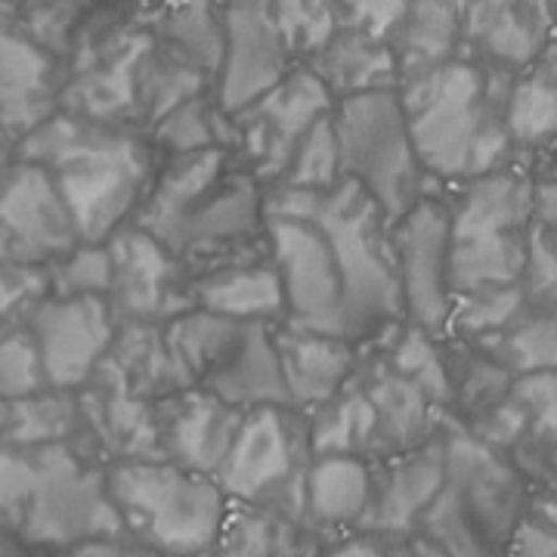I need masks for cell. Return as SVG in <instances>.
I'll list each match as a JSON object with an SVG mask.
<instances>
[{"mask_svg":"<svg viewBox=\"0 0 557 557\" xmlns=\"http://www.w3.org/2000/svg\"><path fill=\"white\" fill-rule=\"evenodd\" d=\"M394 255H397L403 319L428 335H449L453 319V220L443 199H424L412 205L394 223Z\"/></svg>","mask_w":557,"mask_h":557,"instance_id":"9","label":"cell"},{"mask_svg":"<svg viewBox=\"0 0 557 557\" xmlns=\"http://www.w3.org/2000/svg\"><path fill=\"white\" fill-rule=\"evenodd\" d=\"M112 251L109 245H84L81 242L75 251H69L50 267V295L60 298H75V295H100L109 298L112 292Z\"/></svg>","mask_w":557,"mask_h":557,"instance_id":"45","label":"cell"},{"mask_svg":"<svg viewBox=\"0 0 557 557\" xmlns=\"http://www.w3.org/2000/svg\"><path fill=\"white\" fill-rule=\"evenodd\" d=\"M35 458L38 478L20 523L28 542L69 548L84 539L127 533L106 474L87 468L65 443L35 446Z\"/></svg>","mask_w":557,"mask_h":557,"instance_id":"7","label":"cell"},{"mask_svg":"<svg viewBox=\"0 0 557 557\" xmlns=\"http://www.w3.org/2000/svg\"><path fill=\"white\" fill-rule=\"evenodd\" d=\"M199 387L245 412L258 406H292L278 366L273 325L245 322L230 354L220 359L218 369Z\"/></svg>","mask_w":557,"mask_h":557,"instance_id":"24","label":"cell"},{"mask_svg":"<svg viewBox=\"0 0 557 557\" xmlns=\"http://www.w3.org/2000/svg\"><path fill=\"white\" fill-rule=\"evenodd\" d=\"M152 146L174 156H193L205 149H226L233 152V121L214 100V94H205L196 100L183 102L174 112L156 121L149 127Z\"/></svg>","mask_w":557,"mask_h":557,"instance_id":"37","label":"cell"},{"mask_svg":"<svg viewBox=\"0 0 557 557\" xmlns=\"http://www.w3.org/2000/svg\"><path fill=\"white\" fill-rule=\"evenodd\" d=\"M325 557H428L424 552H416L409 545H394V542H384V536H372L366 533L362 539H350L338 548H332Z\"/></svg>","mask_w":557,"mask_h":557,"instance_id":"53","label":"cell"},{"mask_svg":"<svg viewBox=\"0 0 557 557\" xmlns=\"http://www.w3.org/2000/svg\"><path fill=\"white\" fill-rule=\"evenodd\" d=\"M335 109L325 84L298 65L270 94L230 115L233 121V152L245 161V171L258 183L276 186L292 164L304 137Z\"/></svg>","mask_w":557,"mask_h":557,"instance_id":"8","label":"cell"},{"mask_svg":"<svg viewBox=\"0 0 557 557\" xmlns=\"http://www.w3.org/2000/svg\"><path fill=\"white\" fill-rule=\"evenodd\" d=\"M109 359L127 384L152 403L196 387L174 357L159 322H121Z\"/></svg>","mask_w":557,"mask_h":557,"instance_id":"32","label":"cell"},{"mask_svg":"<svg viewBox=\"0 0 557 557\" xmlns=\"http://www.w3.org/2000/svg\"><path fill=\"white\" fill-rule=\"evenodd\" d=\"M341 171L362 186L387 218L397 223L424 199V168L418 161L409 119L397 87L369 90L335 102Z\"/></svg>","mask_w":557,"mask_h":557,"instance_id":"5","label":"cell"},{"mask_svg":"<svg viewBox=\"0 0 557 557\" xmlns=\"http://www.w3.org/2000/svg\"><path fill=\"white\" fill-rule=\"evenodd\" d=\"M449 205L453 236L480 233H520L536 223V177L520 168H502L493 174L458 183Z\"/></svg>","mask_w":557,"mask_h":557,"instance_id":"22","label":"cell"},{"mask_svg":"<svg viewBox=\"0 0 557 557\" xmlns=\"http://www.w3.org/2000/svg\"><path fill=\"white\" fill-rule=\"evenodd\" d=\"M307 69L325 84L335 102L369 90L399 87L397 60L387 40L372 38L347 25H341L338 35L307 62Z\"/></svg>","mask_w":557,"mask_h":557,"instance_id":"29","label":"cell"},{"mask_svg":"<svg viewBox=\"0 0 557 557\" xmlns=\"http://www.w3.org/2000/svg\"><path fill=\"white\" fill-rule=\"evenodd\" d=\"M505 557H557V527L545 520H523Z\"/></svg>","mask_w":557,"mask_h":557,"instance_id":"52","label":"cell"},{"mask_svg":"<svg viewBox=\"0 0 557 557\" xmlns=\"http://www.w3.org/2000/svg\"><path fill=\"white\" fill-rule=\"evenodd\" d=\"M78 245L53 174L35 161H7L0 168V263L50 270Z\"/></svg>","mask_w":557,"mask_h":557,"instance_id":"10","label":"cell"},{"mask_svg":"<svg viewBox=\"0 0 557 557\" xmlns=\"http://www.w3.org/2000/svg\"><path fill=\"white\" fill-rule=\"evenodd\" d=\"M193 307L236 322H285V292L273 260L223 263L189 282Z\"/></svg>","mask_w":557,"mask_h":557,"instance_id":"25","label":"cell"},{"mask_svg":"<svg viewBox=\"0 0 557 557\" xmlns=\"http://www.w3.org/2000/svg\"><path fill=\"white\" fill-rule=\"evenodd\" d=\"M263 211L267 218L317 223L338 263L344 329L354 344L406 322L394 255V220L362 186L347 177L325 193L273 186L263 196Z\"/></svg>","mask_w":557,"mask_h":557,"instance_id":"3","label":"cell"},{"mask_svg":"<svg viewBox=\"0 0 557 557\" xmlns=\"http://www.w3.org/2000/svg\"><path fill=\"white\" fill-rule=\"evenodd\" d=\"M372 502V468L359 456H322L304 480V520L322 530L362 527Z\"/></svg>","mask_w":557,"mask_h":557,"instance_id":"30","label":"cell"},{"mask_svg":"<svg viewBox=\"0 0 557 557\" xmlns=\"http://www.w3.org/2000/svg\"><path fill=\"white\" fill-rule=\"evenodd\" d=\"M557 35V0H468L461 53L520 75Z\"/></svg>","mask_w":557,"mask_h":557,"instance_id":"15","label":"cell"},{"mask_svg":"<svg viewBox=\"0 0 557 557\" xmlns=\"http://www.w3.org/2000/svg\"><path fill=\"white\" fill-rule=\"evenodd\" d=\"M298 69L278 35L270 0H223V62L214 100L236 115Z\"/></svg>","mask_w":557,"mask_h":557,"instance_id":"13","label":"cell"},{"mask_svg":"<svg viewBox=\"0 0 557 557\" xmlns=\"http://www.w3.org/2000/svg\"><path fill=\"white\" fill-rule=\"evenodd\" d=\"M106 486L124 530L164 557H193L214 548L233 505L218 478L196 474L168 458L115 461L106 471Z\"/></svg>","mask_w":557,"mask_h":557,"instance_id":"4","label":"cell"},{"mask_svg":"<svg viewBox=\"0 0 557 557\" xmlns=\"http://www.w3.org/2000/svg\"><path fill=\"white\" fill-rule=\"evenodd\" d=\"M62 557H164L156 552L152 545L139 542L131 533H121V536H97L75 542L69 548H62Z\"/></svg>","mask_w":557,"mask_h":557,"instance_id":"51","label":"cell"},{"mask_svg":"<svg viewBox=\"0 0 557 557\" xmlns=\"http://www.w3.org/2000/svg\"><path fill=\"white\" fill-rule=\"evenodd\" d=\"M515 78L461 53L399 84L409 134L428 177L458 186L511 168L518 149L508 137L505 109Z\"/></svg>","mask_w":557,"mask_h":557,"instance_id":"2","label":"cell"},{"mask_svg":"<svg viewBox=\"0 0 557 557\" xmlns=\"http://www.w3.org/2000/svg\"><path fill=\"white\" fill-rule=\"evenodd\" d=\"M468 0H409L403 20L387 38L397 60L399 84L461 57Z\"/></svg>","mask_w":557,"mask_h":557,"instance_id":"27","label":"cell"},{"mask_svg":"<svg viewBox=\"0 0 557 557\" xmlns=\"http://www.w3.org/2000/svg\"><path fill=\"white\" fill-rule=\"evenodd\" d=\"M530 233L533 230L453 236V260H449L453 298L520 285L527 270Z\"/></svg>","mask_w":557,"mask_h":557,"instance_id":"31","label":"cell"},{"mask_svg":"<svg viewBox=\"0 0 557 557\" xmlns=\"http://www.w3.org/2000/svg\"><path fill=\"white\" fill-rule=\"evenodd\" d=\"M230 156L233 152H226V149L174 156L156 174L131 223H137L139 230H146L149 236H156L164 245V239L177 230L180 220L186 218L230 171Z\"/></svg>","mask_w":557,"mask_h":557,"instance_id":"26","label":"cell"},{"mask_svg":"<svg viewBox=\"0 0 557 557\" xmlns=\"http://www.w3.org/2000/svg\"><path fill=\"white\" fill-rule=\"evenodd\" d=\"M267 245L285 292V325L347 338L338 263L317 223L267 218Z\"/></svg>","mask_w":557,"mask_h":557,"instance_id":"11","label":"cell"},{"mask_svg":"<svg viewBox=\"0 0 557 557\" xmlns=\"http://www.w3.org/2000/svg\"><path fill=\"white\" fill-rule=\"evenodd\" d=\"M50 391L28 319L0 335V399L35 397Z\"/></svg>","mask_w":557,"mask_h":557,"instance_id":"44","label":"cell"},{"mask_svg":"<svg viewBox=\"0 0 557 557\" xmlns=\"http://www.w3.org/2000/svg\"><path fill=\"white\" fill-rule=\"evenodd\" d=\"M288 530L292 520L278 518L258 505L233 502L214 542V552L218 557H282Z\"/></svg>","mask_w":557,"mask_h":557,"instance_id":"41","label":"cell"},{"mask_svg":"<svg viewBox=\"0 0 557 557\" xmlns=\"http://www.w3.org/2000/svg\"><path fill=\"white\" fill-rule=\"evenodd\" d=\"M106 245L112 251L115 270L109 304L121 322L164 325L168 319L193 307V278H183V260L156 236L139 230L137 223H127Z\"/></svg>","mask_w":557,"mask_h":557,"instance_id":"14","label":"cell"},{"mask_svg":"<svg viewBox=\"0 0 557 557\" xmlns=\"http://www.w3.org/2000/svg\"><path fill=\"white\" fill-rule=\"evenodd\" d=\"M446 486V443L443 431L409 453L391 456V465L372 474V502L362 518V533L406 536L416 530L428 508Z\"/></svg>","mask_w":557,"mask_h":557,"instance_id":"19","label":"cell"},{"mask_svg":"<svg viewBox=\"0 0 557 557\" xmlns=\"http://www.w3.org/2000/svg\"><path fill=\"white\" fill-rule=\"evenodd\" d=\"M483 354L502 362L515 379L557 369V319L530 310L493 338L474 344Z\"/></svg>","mask_w":557,"mask_h":557,"instance_id":"38","label":"cell"},{"mask_svg":"<svg viewBox=\"0 0 557 557\" xmlns=\"http://www.w3.org/2000/svg\"><path fill=\"white\" fill-rule=\"evenodd\" d=\"M10 146H13V149H16V143H13V139H10V134H7V131H3V127H0V168H3V164H7V161H3V156H7V152H10Z\"/></svg>","mask_w":557,"mask_h":557,"instance_id":"56","label":"cell"},{"mask_svg":"<svg viewBox=\"0 0 557 557\" xmlns=\"http://www.w3.org/2000/svg\"><path fill=\"white\" fill-rule=\"evenodd\" d=\"M341 180H344V171H341L338 134H335V121H332V112H329L304 137L298 152H295V159L285 168V174H282L276 186L307 189V193H325V189L338 186Z\"/></svg>","mask_w":557,"mask_h":557,"instance_id":"43","label":"cell"},{"mask_svg":"<svg viewBox=\"0 0 557 557\" xmlns=\"http://www.w3.org/2000/svg\"><path fill=\"white\" fill-rule=\"evenodd\" d=\"M523 313H530V304L520 285L511 288H493L468 298H456L449 332L458 335L465 344H480L515 325Z\"/></svg>","mask_w":557,"mask_h":557,"instance_id":"42","label":"cell"},{"mask_svg":"<svg viewBox=\"0 0 557 557\" xmlns=\"http://www.w3.org/2000/svg\"><path fill=\"white\" fill-rule=\"evenodd\" d=\"M242 325L245 322L220 317L201 307H189L164 322V338L183 366V372L199 387L201 381L218 369L220 359L230 354V347L239 338Z\"/></svg>","mask_w":557,"mask_h":557,"instance_id":"36","label":"cell"},{"mask_svg":"<svg viewBox=\"0 0 557 557\" xmlns=\"http://www.w3.org/2000/svg\"><path fill=\"white\" fill-rule=\"evenodd\" d=\"M511 391L527 412V424H530L527 437L557 446V369L515 379Z\"/></svg>","mask_w":557,"mask_h":557,"instance_id":"48","label":"cell"},{"mask_svg":"<svg viewBox=\"0 0 557 557\" xmlns=\"http://www.w3.org/2000/svg\"><path fill=\"white\" fill-rule=\"evenodd\" d=\"M152 139L57 109L16 143V159L47 168L84 245L127 226L156 180Z\"/></svg>","mask_w":557,"mask_h":557,"instance_id":"1","label":"cell"},{"mask_svg":"<svg viewBox=\"0 0 557 557\" xmlns=\"http://www.w3.org/2000/svg\"><path fill=\"white\" fill-rule=\"evenodd\" d=\"M0 557H22L20 545L10 536H3V533H0Z\"/></svg>","mask_w":557,"mask_h":557,"instance_id":"55","label":"cell"},{"mask_svg":"<svg viewBox=\"0 0 557 557\" xmlns=\"http://www.w3.org/2000/svg\"><path fill=\"white\" fill-rule=\"evenodd\" d=\"M149 35L161 53L218 81L223 62V0H156Z\"/></svg>","mask_w":557,"mask_h":557,"instance_id":"28","label":"cell"},{"mask_svg":"<svg viewBox=\"0 0 557 557\" xmlns=\"http://www.w3.org/2000/svg\"><path fill=\"white\" fill-rule=\"evenodd\" d=\"M520 288L527 295L530 310H539V313L557 310V255L536 223L530 233V251H527V270L520 278Z\"/></svg>","mask_w":557,"mask_h":557,"instance_id":"49","label":"cell"},{"mask_svg":"<svg viewBox=\"0 0 557 557\" xmlns=\"http://www.w3.org/2000/svg\"><path fill=\"white\" fill-rule=\"evenodd\" d=\"M81 424V403L72 391H40L35 397L0 399V446H53Z\"/></svg>","mask_w":557,"mask_h":557,"instance_id":"35","label":"cell"},{"mask_svg":"<svg viewBox=\"0 0 557 557\" xmlns=\"http://www.w3.org/2000/svg\"><path fill=\"white\" fill-rule=\"evenodd\" d=\"M440 338L428 335L409 322H399L394 341L387 344L384 359L397 369L403 379L418 384L440 409H453V375H449V357L440 350Z\"/></svg>","mask_w":557,"mask_h":557,"instance_id":"39","label":"cell"},{"mask_svg":"<svg viewBox=\"0 0 557 557\" xmlns=\"http://www.w3.org/2000/svg\"><path fill=\"white\" fill-rule=\"evenodd\" d=\"M28 329L40 350L47 384L57 391H75L97 375L121 329L109 298L47 295L35 304Z\"/></svg>","mask_w":557,"mask_h":557,"instance_id":"12","label":"cell"},{"mask_svg":"<svg viewBox=\"0 0 557 557\" xmlns=\"http://www.w3.org/2000/svg\"><path fill=\"white\" fill-rule=\"evenodd\" d=\"M295 406H258L242 418L236 443L223 458L218 483L230 502L267 508L285 520H304V480L310 437Z\"/></svg>","mask_w":557,"mask_h":557,"instance_id":"6","label":"cell"},{"mask_svg":"<svg viewBox=\"0 0 557 557\" xmlns=\"http://www.w3.org/2000/svg\"><path fill=\"white\" fill-rule=\"evenodd\" d=\"M50 295V270L0 263V335L32 317L35 304Z\"/></svg>","mask_w":557,"mask_h":557,"instance_id":"46","label":"cell"},{"mask_svg":"<svg viewBox=\"0 0 557 557\" xmlns=\"http://www.w3.org/2000/svg\"><path fill=\"white\" fill-rule=\"evenodd\" d=\"M505 124L515 149L539 152L557 146V35L515 78Z\"/></svg>","mask_w":557,"mask_h":557,"instance_id":"33","label":"cell"},{"mask_svg":"<svg viewBox=\"0 0 557 557\" xmlns=\"http://www.w3.org/2000/svg\"><path fill=\"white\" fill-rule=\"evenodd\" d=\"M341 25L387 40L403 20L409 0H338Z\"/></svg>","mask_w":557,"mask_h":557,"instance_id":"50","label":"cell"},{"mask_svg":"<svg viewBox=\"0 0 557 557\" xmlns=\"http://www.w3.org/2000/svg\"><path fill=\"white\" fill-rule=\"evenodd\" d=\"M267 230L263 193L260 183L248 171H226L218 186L180 220L177 230L164 239V245L186 260L214 258L239 248L242 242L255 239Z\"/></svg>","mask_w":557,"mask_h":557,"instance_id":"17","label":"cell"},{"mask_svg":"<svg viewBox=\"0 0 557 557\" xmlns=\"http://www.w3.org/2000/svg\"><path fill=\"white\" fill-rule=\"evenodd\" d=\"M285 391L295 409H319L357 375L354 341L278 322L273 329Z\"/></svg>","mask_w":557,"mask_h":557,"instance_id":"21","label":"cell"},{"mask_svg":"<svg viewBox=\"0 0 557 557\" xmlns=\"http://www.w3.org/2000/svg\"><path fill=\"white\" fill-rule=\"evenodd\" d=\"M62 60L20 22L0 16V127L13 143L60 109Z\"/></svg>","mask_w":557,"mask_h":557,"instance_id":"16","label":"cell"},{"mask_svg":"<svg viewBox=\"0 0 557 557\" xmlns=\"http://www.w3.org/2000/svg\"><path fill=\"white\" fill-rule=\"evenodd\" d=\"M270 13L298 65L313 60L341 28L338 0H270Z\"/></svg>","mask_w":557,"mask_h":557,"instance_id":"40","label":"cell"},{"mask_svg":"<svg viewBox=\"0 0 557 557\" xmlns=\"http://www.w3.org/2000/svg\"><path fill=\"white\" fill-rule=\"evenodd\" d=\"M156 406L164 458L196 474L218 478L223 458L230 456L236 443L245 409L223 403L205 387L180 391Z\"/></svg>","mask_w":557,"mask_h":557,"instance_id":"18","label":"cell"},{"mask_svg":"<svg viewBox=\"0 0 557 557\" xmlns=\"http://www.w3.org/2000/svg\"><path fill=\"white\" fill-rule=\"evenodd\" d=\"M310 456H375V440H379V421L375 406L366 394L359 372L341 387L329 403L313 409L310 424Z\"/></svg>","mask_w":557,"mask_h":557,"instance_id":"34","label":"cell"},{"mask_svg":"<svg viewBox=\"0 0 557 557\" xmlns=\"http://www.w3.org/2000/svg\"><path fill=\"white\" fill-rule=\"evenodd\" d=\"M357 372L375 406V421H379L375 453L399 456L443 431L440 428L443 409L418 384L403 379L387 359H372L366 369H357Z\"/></svg>","mask_w":557,"mask_h":557,"instance_id":"23","label":"cell"},{"mask_svg":"<svg viewBox=\"0 0 557 557\" xmlns=\"http://www.w3.org/2000/svg\"><path fill=\"white\" fill-rule=\"evenodd\" d=\"M90 381H94V391L84 399L78 397L81 421L84 418L94 421V431L119 456V461L164 458L159 406L137 394L109 357Z\"/></svg>","mask_w":557,"mask_h":557,"instance_id":"20","label":"cell"},{"mask_svg":"<svg viewBox=\"0 0 557 557\" xmlns=\"http://www.w3.org/2000/svg\"><path fill=\"white\" fill-rule=\"evenodd\" d=\"M193 557H218V552H214V548H208V552H199V555H193Z\"/></svg>","mask_w":557,"mask_h":557,"instance_id":"58","label":"cell"},{"mask_svg":"<svg viewBox=\"0 0 557 557\" xmlns=\"http://www.w3.org/2000/svg\"><path fill=\"white\" fill-rule=\"evenodd\" d=\"M539 230H542V236H545V242L552 245V251L557 255V226H542V223H536Z\"/></svg>","mask_w":557,"mask_h":557,"instance_id":"57","label":"cell"},{"mask_svg":"<svg viewBox=\"0 0 557 557\" xmlns=\"http://www.w3.org/2000/svg\"><path fill=\"white\" fill-rule=\"evenodd\" d=\"M552 317H555V319H557V310H552Z\"/></svg>","mask_w":557,"mask_h":557,"instance_id":"59","label":"cell"},{"mask_svg":"<svg viewBox=\"0 0 557 557\" xmlns=\"http://www.w3.org/2000/svg\"><path fill=\"white\" fill-rule=\"evenodd\" d=\"M35 478H38L35 449L0 446V527L20 530L32 490H35Z\"/></svg>","mask_w":557,"mask_h":557,"instance_id":"47","label":"cell"},{"mask_svg":"<svg viewBox=\"0 0 557 557\" xmlns=\"http://www.w3.org/2000/svg\"><path fill=\"white\" fill-rule=\"evenodd\" d=\"M40 3H47V0H0V16H7V20H20L25 16L28 10H35Z\"/></svg>","mask_w":557,"mask_h":557,"instance_id":"54","label":"cell"}]
</instances>
